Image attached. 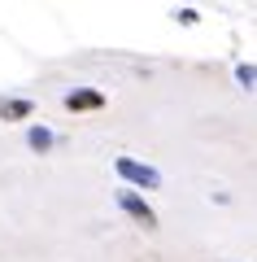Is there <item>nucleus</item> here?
<instances>
[{
    "instance_id": "20e7f679",
    "label": "nucleus",
    "mask_w": 257,
    "mask_h": 262,
    "mask_svg": "<svg viewBox=\"0 0 257 262\" xmlns=\"http://www.w3.org/2000/svg\"><path fill=\"white\" fill-rule=\"evenodd\" d=\"M31 110H35V105H31L27 96H9V101L0 105V118L5 122H22V118H31Z\"/></svg>"
},
{
    "instance_id": "39448f33",
    "label": "nucleus",
    "mask_w": 257,
    "mask_h": 262,
    "mask_svg": "<svg viewBox=\"0 0 257 262\" xmlns=\"http://www.w3.org/2000/svg\"><path fill=\"white\" fill-rule=\"evenodd\" d=\"M27 144H31L35 153H48V149L57 144V136H53L48 127H31V131H27Z\"/></svg>"
},
{
    "instance_id": "f03ea898",
    "label": "nucleus",
    "mask_w": 257,
    "mask_h": 262,
    "mask_svg": "<svg viewBox=\"0 0 257 262\" xmlns=\"http://www.w3.org/2000/svg\"><path fill=\"white\" fill-rule=\"evenodd\" d=\"M118 206L127 210V214L135 219V223L144 227V232H153V227H157V214H153V206H148V201H144L139 192H131V188H122V192H118Z\"/></svg>"
},
{
    "instance_id": "7ed1b4c3",
    "label": "nucleus",
    "mask_w": 257,
    "mask_h": 262,
    "mask_svg": "<svg viewBox=\"0 0 257 262\" xmlns=\"http://www.w3.org/2000/svg\"><path fill=\"white\" fill-rule=\"evenodd\" d=\"M101 105H105V96L92 92V88H83V92H70V96H65V110H74V114H83V110H101Z\"/></svg>"
},
{
    "instance_id": "423d86ee",
    "label": "nucleus",
    "mask_w": 257,
    "mask_h": 262,
    "mask_svg": "<svg viewBox=\"0 0 257 262\" xmlns=\"http://www.w3.org/2000/svg\"><path fill=\"white\" fill-rule=\"evenodd\" d=\"M236 79L248 88V92H257V66H236Z\"/></svg>"
},
{
    "instance_id": "f257e3e1",
    "label": "nucleus",
    "mask_w": 257,
    "mask_h": 262,
    "mask_svg": "<svg viewBox=\"0 0 257 262\" xmlns=\"http://www.w3.org/2000/svg\"><path fill=\"white\" fill-rule=\"evenodd\" d=\"M113 170H118L127 184H135V188H161V175H157L153 166H144V162H135V158H118Z\"/></svg>"
},
{
    "instance_id": "0eeeda50",
    "label": "nucleus",
    "mask_w": 257,
    "mask_h": 262,
    "mask_svg": "<svg viewBox=\"0 0 257 262\" xmlns=\"http://www.w3.org/2000/svg\"><path fill=\"white\" fill-rule=\"evenodd\" d=\"M175 18H179V22H183V27H196V22H201V13H196V9H179V13H175Z\"/></svg>"
}]
</instances>
